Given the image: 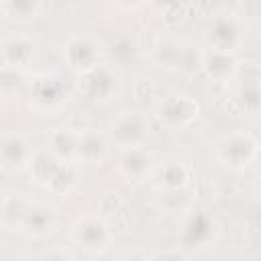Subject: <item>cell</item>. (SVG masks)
<instances>
[{
	"label": "cell",
	"instance_id": "obj_1",
	"mask_svg": "<svg viewBox=\"0 0 261 261\" xmlns=\"http://www.w3.org/2000/svg\"><path fill=\"white\" fill-rule=\"evenodd\" d=\"M204 51H196L190 43L175 37H159L151 47V61L165 71H194L202 69Z\"/></svg>",
	"mask_w": 261,
	"mask_h": 261
},
{
	"label": "cell",
	"instance_id": "obj_2",
	"mask_svg": "<svg viewBox=\"0 0 261 261\" xmlns=\"http://www.w3.org/2000/svg\"><path fill=\"white\" fill-rule=\"evenodd\" d=\"M155 116L165 128H184L200 116V104L190 94H169L157 102Z\"/></svg>",
	"mask_w": 261,
	"mask_h": 261
},
{
	"label": "cell",
	"instance_id": "obj_3",
	"mask_svg": "<svg viewBox=\"0 0 261 261\" xmlns=\"http://www.w3.org/2000/svg\"><path fill=\"white\" fill-rule=\"evenodd\" d=\"M259 143L251 133L234 130L216 145V159L230 169H245L255 161Z\"/></svg>",
	"mask_w": 261,
	"mask_h": 261
},
{
	"label": "cell",
	"instance_id": "obj_4",
	"mask_svg": "<svg viewBox=\"0 0 261 261\" xmlns=\"http://www.w3.org/2000/svg\"><path fill=\"white\" fill-rule=\"evenodd\" d=\"M147 135H149L147 118L137 110H122L110 122V137L114 145H118L122 151L145 147Z\"/></svg>",
	"mask_w": 261,
	"mask_h": 261
},
{
	"label": "cell",
	"instance_id": "obj_5",
	"mask_svg": "<svg viewBox=\"0 0 261 261\" xmlns=\"http://www.w3.org/2000/svg\"><path fill=\"white\" fill-rule=\"evenodd\" d=\"M243 37H245V29L234 12L214 14L206 29V39L210 43V49L237 53V47L243 43Z\"/></svg>",
	"mask_w": 261,
	"mask_h": 261
},
{
	"label": "cell",
	"instance_id": "obj_6",
	"mask_svg": "<svg viewBox=\"0 0 261 261\" xmlns=\"http://www.w3.org/2000/svg\"><path fill=\"white\" fill-rule=\"evenodd\" d=\"M71 241L86 253H102L110 245V230L96 214H84L71 224Z\"/></svg>",
	"mask_w": 261,
	"mask_h": 261
},
{
	"label": "cell",
	"instance_id": "obj_7",
	"mask_svg": "<svg viewBox=\"0 0 261 261\" xmlns=\"http://www.w3.org/2000/svg\"><path fill=\"white\" fill-rule=\"evenodd\" d=\"M100 55H102V49H100L98 41L88 35H71L63 47V57H65L67 65L80 75L98 67Z\"/></svg>",
	"mask_w": 261,
	"mask_h": 261
},
{
	"label": "cell",
	"instance_id": "obj_8",
	"mask_svg": "<svg viewBox=\"0 0 261 261\" xmlns=\"http://www.w3.org/2000/svg\"><path fill=\"white\" fill-rule=\"evenodd\" d=\"M29 98H31V104L41 110V112H53L57 110L65 96H67V90H65V84L61 77L57 75H37L31 84H29Z\"/></svg>",
	"mask_w": 261,
	"mask_h": 261
},
{
	"label": "cell",
	"instance_id": "obj_9",
	"mask_svg": "<svg viewBox=\"0 0 261 261\" xmlns=\"http://www.w3.org/2000/svg\"><path fill=\"white\" fill-rule=\"evenodd\" d=\"M181 241L190 247H208L218 234V224L206 210H190L181 220Z\"/></svg>",
	"mask_w": 261,
	"mask_h": 261
},
{
	"label": "cell",
	"instance_id": "obj_10",
	"mask_svg": "<svg viewBox=\"0 0 261 261\" xmlns=\"http://www.w3.org/2000/svg\"><path fill=\"white\" fill-rule=\"evenodd\" d=\"M157 167L155 155L147 147H135L124 149L118 159V171L124 177L126 184H143L153 177V171Z\"/></svg>",
	"mask_w": 261,
	"mask_h": 261
},
{
	"label": "cell",
	"instance_id": "obj_11",
	"mask_svg": "<svg viewBox=\"0 0 261 261\" xmlns=\"http://www.w3.org/2000/svg\"><path fill=\"white\" fill-rule=\"evenodd\" d=\"M82 88L90 100L108 102L118 92V75L108 65L100 63L98 67H94L92 71L82 75Z\"/></svg>",
	"mask_w": 261,
	"mask_h": 261
},
{
	"label": "cell",
	"instance_id": "obj_12",
	"mask_svg": "<svg viewBox=\"0 0 261 261\" xmlns=\"http://www.w3.org/2000/svg\"><path fill=\"white\" fill-rule=\"evenodd\" d=\"M241 69L239 57L232 51L208 49L202 55V71L214 82H232Z\"/></svg>",
	"mask_w": 261,
	"mask_h": 261
},
{
	"label": "cell",
	"instance_id": "obj_13",
	"mask_svg": "<svg viewBox=\"0 0 261 261\" xmlns=\"http://www.w3.org/2000/svg\"><path fill=\"white\" fill-rule=\"evenodd\" d=\"M2 63L8 69L22 71L35 57V43L22 33H10L2 39Z\"/></svg>",
	"mask_w": 261,
	"mask_h": 261
},
{
	"label": "cell",
	"instance_id": "obj_14",
	"mask_svg": "<svg viewBox=\"0 0 261 261\" xmlns=\"http://www.w3.org/2000/svg\"><path fill=\"white\" fill-rule=\"evenodd\" d=\"M108 155V139L96 130V128H88L80 133V141H77V161L86 163V165H100Z\"/></svg>",
	"mask_w": 261,
	"mask_h": 261
},
{
	"label": "cell",
	"instance_id": "obj_15",
	"mask_svg": "<svg viewBox=\"0 0 261 261\" xmlns=\"http://www.w3.org/2000/svg\"><path fill=\"white\" fill-rule=\"evenodd\" d=\"M153 186L157 188V192H171V190H181L188 184V167L181 161H165V163H157L153 177H151Z\"/></svg>",
	"mask_w": 261,
	"mask_h": 261
},
{
	"label": "cell",
	"instance_id": "obj_16",
	"mask_svg": "<svg viewBox=\"0 0 261 261\" xmlns=\"http://www.w3.org/2000/svg\"><path fill=\"white\" fill-rule=\"evenodd\" d=\"M0 155H2V163L6 169H18L22 165H29L33 157L29 143L20 133H6L2 137Z\"/></svg>",
	"mask_w": 261,
	"mask_h": 261
},
{
	"label": "cell",
	"instance_id": "obj_17",
	"mask_svg": "<svg viewBox=\"0 0 261 261\" xmlns=\"http://www.w3.org/2000/svg\"><path fill=\"white\" fill-rule=\"evenodd\" d=\"M237 100L247 110H259L261 108V71L259 69H247L245 73L239 69L237 73Z\"/></svg>",
	"mask_w": 261,
	"mask_h": 261
},
{
	"label": "cell",
	"instance_id": "obj_18",
	"mask_svg": "<svg viewBox=\"0 0 261 261\" xmlns=\"http://www.w3.org/2000/svg\"><path fill=\"white\" fill-rule=\"evenodd\" d=\"M77 141H80V133H75L69 126H59L51 130L47 139V151L59 161L67 163L77 157Z\"/></svg>",
	"mask_w": 261,
	"mask_h": 261
},
{
	"label": "cell",
	"instance_id": "obj_19",
	"mask_svg": "<svg viewBox=\"0 0 261 261\" xmlns=\"http://www.w3.org/2000/svg\"><path fill=\"white\" fill-rule=\"evenodd\" d=\"M55 226V212L51 206L47 204H31L24 220H22V226H20V232H24L27 237H45L47 232H51V228Z\"/></svg>",
	"mask_w": 261,
	"mask_h": 261
},
{
	"label": "cell",
	"instance_id": "obj_20",
	"mask_svg": "<svg viewBox=\"0 0 261 261\" xmlns=\"http://www.w3.org/2000/svg\"><path fill=\"white\" fill-rule=\"evenodd\" d=\"M29 208H31V204L22 198V194H16V192L4 194V198H2V226L6 230H20Z\"/></svg>",
	"mask_w": 261,
	"mask_h": 261
},
{
	"label": "cell",
	"instance_id": "obj_21",
	"mask_svg": "<svg viewBox=\"0 0 261 261\" xmlns=\"http://www.w3.org/2000/svg\"><path fill=\"white\" fill-rule=\"evenodd\" d=\"M63 161H59L57 157H53L49 151H39V153H33L31 161H29V171H31V177L41 184V186H47L49 179L53 177V173L57 171V167L61 165Z\"/></svg>",
	"mask_w": 261,
	"mask_h": 261
},
{
	"label": "cell",
	"instance_id": "obj_22",
	"mask_svg": "<svg viewBox=\"0 0 261 261\" xmlns=\"http://www.w3.org/2000/svg\"><path fill=\"white\" fill-rule=\"evenodd\" d=\"M75 186H77V167L73 165V161H67L57 167V171L53 173V177L45 188L55 196H67Z\"/></svg>",
	"mask_w": 261,
	"mask_h": 261
},
{
	"label": "cell",
	"instance_id": "obj_23",
	"mask_svg": "<svg viewBox=\"0 0 261 261\" xmlns=\"http://www.w3.org/2000/svg\"><path fill=\"white\" fill-rule=\"evenodd\" d=\"M43 4L39 0H4L2 12L14 18H35L41 12Z\"/></svg>",
	"mask_w": 261,
	"mask_h": 261
},
{
	"label": "cell",
	"instance_id": "obj_24",
	"mask_svg": "<svg viewBox=\"0 0 261 261\" xmlns=\"http://www.w3.org/2000/svg\"><path fill=\"white\" fill-rule=\"evenodd\" d=\"M161 206L167 212H186L190 208V192L186 188L161 192Z\"/></svg>",
	"mask_w": 261,
	"mask_h": 261
},
{
	"label": "cell",
	"instance_id": "obj_25",
	"mask_svg": "<svg viewBox=\"0 0 261 261\" xmlns=\"http://www.w3.org/2000/svg\"><path fill=\"white\" fill-rule=\"evenodd\" d=\"M149 261H190V257L179 249H165V251L153 253Z\"/></svg>",
	"mask_w": 261,
	"mask_h": 261
},
{
	"label": "cell",
	"instance_id": "obj_26",
	"mask_svg": "<svg viewBox=\"0 0 261 261\" xmlns=\"http://www.w3.org/2000/svg\"><path fill=\"white\" fill-rule=\"evenodd\" d=\"M41 261H73V257L63 249H51L41 257Z\"/></svg>",
	"mask_w": 261,
	"mask_h": 261
},
{
	"label": "cell",
	"instance_id": "obj_27",
	"mask_svg": "<svg viewBox=\"0 0 261 261\" xmlns=\"http://www.w3.org/2000/svg\"><path fill=\"white\" fill-rule=\"evenodd\" d=\"M255 192H257V196H261V175H259L257 181H255Z\"/></svg>",
	"mask_w": 261,
	"mask_h": 261
},
{
	"label": "cell",
	"instance_id": "obj_28",
	"mask_svg": "<svg viewBox=\"0 0 261 261\" xmlns=\"http://www.w3.org/2000/svg\"><path fill=\"white\" fill-rule=\"evenodd\" d=\"M255 161H257L259 167H261V147H259V151H257V155H255Z\"/></svg>",
	"mask_w": 261,
	"mask_h": 261
}]
</instances>
